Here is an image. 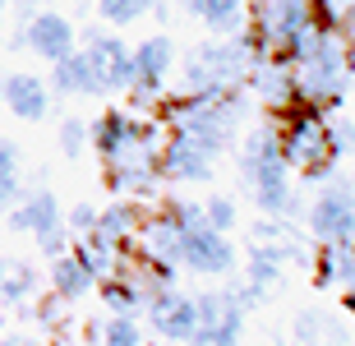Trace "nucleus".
I'll list each match as a JSON object with an SVG mask.
<instances>
[{
	"mask_svg": "<svg viewBox=\"0 0 355 346\" xmlns=\"http://www.w3.org/2000/svg\"><path fill=\"white\" fill-rule=\"evenodd\" d=\"M332 286L342 291L346 309H355V240L337 245V268H332Z\"/></svg>",
	"mask_w": 355,
	"mask_h": 346,
	"instance_id": "nucleus-25",
	"label": "nucleus"
},
{
	"mask_svg": "<svg viewBox=\"0 0 355 346\" xmlns=\"http://www.w3.org/2000/svg\"><path fill=\"white\" fill-rule=\"evenodd\" d=\"M102 346H144V333L134 314H116L111 323H102Z\"/></svg>",
	"mask_w": 355,
	"mask_h": 346,
	"instance_id": "nucleus-28",
	"label": "nucleus"
},
{
	"mask_svg": "<svg viewBox=\"0 0 355 346\" xmlns=\"http://www.w3.org/2000/svg\"><path fill=\"white\" fill-rule=\"evenodd\" d=\"M245 175H250L254 185V203L263 208L268 217H286L295 208V194H291V166L282 157V139L277 130H259L250 134V144H245Z\"/></svg>",
	"mask_w": 355,
	"mask_h": 346,
	"instance_id": "nucleus-7",
	"label": "nucleus"
},
{
	"mask_svg": "<svg viewBox=\"0 0 355 346\" xmlns=\"http://www.w3.org/2000/svg\"><path fill=\"white\" fill-rule=\"evenodd\" d=\"M0 171H19V148L10 139H0Z\"/></svg>",
	"mask_w": 355,
	"mask_h": 346,
	"instance_id": "nucleus-36",
	"label": "nucleus"
},
{
	"mask_svg": "<svg viewBox=\"0 0 355 346\" xmlns=\"http://www.w3.org/2000/svg\"><path fill=\"white\" fill-rule=\"evenodd\" d=\"M240 328H245V314H240L236 291L194 295V333H189V346H236Z\"/></svg>",
	"mask_w": 355,
	"mask_h": 346,
	"instance_id": "nucleus-8",
	"label": "nucleus"
},
{
	"mask_svg": "<svg viewBox=\"0 0 355 346\" xmlns=\"http://www.w3.org/2000/svg\"><path fill=\"white\" fill-rule=\"evenodd\" d=\"M28 291H33V268H24V263H5L0 268V295H5L10 305H19Z\"/></svg>",
	"mask_w": 355,
	"mask_h": 346,
	"instance_id": "nucleus-27",
	"label": "nucleus"
},
{
	"mask_svg": "<svg viewBox=\"0 0 355 346\" xmlns=\"http://www.w3.org/2000/svg\"><path fill=\"white\" fill-rule=\"evenodd\" d=\"M250 69H254V42L236 33V37L198 46L184 60V88H189V97H222L236 93V83L250 79Z\"/></svg>",
	"mask_w": 355,
	"mask_h": 346,
	"instance_id": "nucleus-3",
	"label": "nucleus"
},
{
	"mask_svg": "<svg viewBox=\"0 0 355 346\" xmlns=\"http://www.w3.org/2000/svg\"><path fill=\"white\" fill-rule=\"evenodd\" d=\"M318 5V19H323V24H351L355 19V0H314Z\"/></svg>",
	"mask_w": 355,
	"mask_h": 346,
	"instance_id": "nucleus-33",
	"label": "nucleus"
},
{
	"mask_svg": "<svg viewBox=\"0 0 355 346\" xmlns=\"http://www.w3.org/2000/svg\"><path fill=\"white\" fill-rule=\"evenodd\" d=\"M19 199V171H0V208Z\"/></svg>",
	"mask_w": 355,
	"mask_h": 346,
	"instance_id": "nucleus-35",
	"label": "nucleus"
},
{
	"mask_svg": "<svg viewBox=\"0 0 355 346\" xmlns=\"http://www.w3.org/2000/svg\"><path fill=\"white\" fill-rule=\"evenodd\" d=\"M309 231L318 236V245H351L355 240V194L342 185L323 189L309 208Z\"/></svg>",
	"mask_w": 355,
	"mask_h": 346,
	"instance_id": "nucleus-10",
	"label": "nucleus"
},
{
	"mask_svg": "<svg viewBox=\"0 0 355 346\" xmlns=\"http://www.w3.org/2000/svg\"><path fill=\"white\" fill-rule=\"evenodd\" d=\"M92 282H97V273H92L88 263H83V254H55V263H51V286L60 300H79V295L92 291Z\"/></svg>",
	"mask_w": 355,
	"mask_h": 346,
	"instance_id": "nucleus-22",
	"label": "nucleus"
},
{
	"mask_svg": "<svg viewBox=\"0 0 355 346\" xmlns=\"http://www.w3.org/2000/svg\"><path fill=\"white\" fill-rule=\"evenodd\" d=\"M318 342H323V319L318 314H300V319L291 323L286 346H318Z\"/></svg>",
	"mask_w": 355,
	"mask_h": 346,
	"instance_id": "nucleus-32",
	"label": "nucleus"
},
{
	"mask_svg": "<svg viewBox=\"0 0 355 346\" xmlns=\"http://www.w3.org/2000/svg\"><path fill=\"white\" fill-rule=\"evenodd\" d=\"M10 227L14 231H28V236L37 240L46 254H65V222H60V203H55L46 189L28 194V199L14 208Z\"/></svg>",
	"mask_w": 355,
	"mask_h": 346,
	"instance_id": "nucleus-9",
	"label": "nucleus"
},
{
	"mask_svg": "<svg viewBox=\"0 0 355 346\" xmlns=\"http://www.w3.org/2000/svg\"><path fill=\"white\" fill-rule=\"evenodd\" d=\"M184 10L194 14L203 28H212V33H226V37H236V33H245V19H250V0H184Z\"/></svg>",
	"mask_w": 355,
	"mask_h": 346,
	"instance_id": "nucleus-19",
	"label": "nucleus"
},
{
	"mask_svg": "<svg viewBox=\"0 0 355 346\" xmlns=\"http://www.w3.org/2000/svg\"><path fill=\"white\" fill-rule=\"evenodd\" d=\"M250 79H254V88H259V97H263L272 111H282V107H300L295 102V83H291V69H286V60H263V65H254L250 69Z\"/></svg>",
	"mask_w": 355,
	"mask_h": 346,
	"instance_id": "nucleus-21",
	"label": "nucleus"
},
{
	"mask_svg": "<svg viewBox=\"0 0 355 346\" xmlns=\"http://www.w3.org/2000/svg\"><path fill=\"white\" fill-rule=\"evenodd\" d=\"M250 254H268V259H277V263L286 268L295 259H304V245L295 240V231L286 222H259L250 231Z\"/></svg>",
	"mask_w": 355,
	"mask_h": 346,
	"instance_id": "nucleus-20",
	"label": "nucleus"
},
{
	"mask_svg": "<svg viewBox=\"0 0 355 346\" xmlns=\"http://www.w3.org/2000/svg\"><path fill=\"white\" fill-rule=\"evenodd\" d=\"M51 88H55V93H65V97L102 93V88H97V74H92L88 60H83V51H69V55L55 60V65H51Z\"/></svg>",
	"mask_w": 355,
	"mask_h": 346,
	"instance_id": "nucleus-23",
	"label": "nucleus"
},
{
	"mask_svg": "<svg viewBox=\"0 0 355 346\" xmlns=\"http://www.w3.org/2000/svg\"><path fill=\"white\" fill-rule=\"evenodd\" d=\"M291 83H295V102L300 107H337L346 83L355 74V46L342 24H314L300 37V46L286 55Z\"/></svg>",
	"mask_w": 355,
	"mask_h": 346,
	"instance_id": "nucleus-1",
	"label": "nucleus"
},
{
	"mask_svg": "<svg viewBox=\"0 0 355 346\" xmlns=\"http://www.w3.org/2000/svg\"><path fill=\"white\" fill-rule=\"evenodd\" d=\"M212 157L198 144H189L184 134H166L162 139V175L171 180H208Z\"/></svg>",
	"mask_w": 355,
	"mask_h": 346,
	"instance_id": "nucleus-17",
	"label": "nucleus"
},
{
	"mask_svg": "<svg viewBox=\"0 0 355 346\" xmlns=\"http://www.w3.org/2000/svg\"><path fill=\"white\" fill-rule=\"evenodd\" d=\"M180 263L203 273V277H222V273H231V263H236V250H231L226 231H212L208 222H194L180 240Z\"/></svg>",
	"mask_w": 355,
	"mask_h": 346,
	"instance_id": "nucleus-12",
	"label": "nucleus"
},
{
	"mask_svg": "<svg viewBox=\"0 0 355 346\" xmlns=\"http://www.w3.org/2000/svg\"><path fill=\"white\" fill-rule=\"evenodd\" d=\"M102 300L116 309V314H139V309H144V300H139V295H134L120 277H106L102 282Z\"/></svg>",
	"mask_w": 355,
	"mask_h": 346,
	"instance_id": "nucleus-29",
	"label": "nucleus"
},
{
	"mask_svg": "<svg viewBox=\"0 0 355 346\" xmlns=\"http://www.w3.org/2000/svg\"><path fill=\"white\" fill-rule=\"evenodd\" d=\"M0 10H5V5H0Z\"/></svg>",
	"mask_w": 355,
	"mask_h": 346,
	"instance_id": "nucleus-40",
	"label": "nucleus"
},
{
	"mask_svg": "<svg viewBox=\"0 0 355 346\" xmlns=\"http://www.w3.org/2000/svg\"><path fill=\"white\" fill-rule=\"evenodd\" d=\"M130 65H134L130 93L139 97V102H148V97L166 83V74H171V37H144L130 51Z\"/></svg>",
	"mask_w": 355,
	"mask_h": 346,
	"instance_id": "nucleus-15",
	"label": "nucleus"
},
{
	"mask_svg": "<svg viewBox=\"0 0 355 346\" xmlns=\"http://www.w3.org/2000/svg\"><path fill=\"white\" fill-rule=\"evenodd\" d=\"M148 10H153V0H97V14H102L106 24H116V28L144 19Z\"/></svg>",
	"mask_w": 355,
	"mask_h": 346,
	"instance_id": "nucleus-26",
	"label": "nucleus"
},
{
	"mask_svg": "<svg viewBox=\"0 0 355 346\" xmlns=\"http://www.w3.org/2000/svg\"><path fill=\"white\" fill-rule=\"evenodd\" d=\"M139 222H144V213H139L134 203H116V208L97 213V231H102V236H111V240H120V245H134Z\"/></svg>",
	"mask_w": 355,
	"mask_h": 346,
	"instance_id": "nucleus-24",
	"label": "nucleus"
},
{
	"mask_svg": "<svg viewBox=\"0 0 355 346\" xmlns=\"http://www.w3.org/2000/svg\"><path fill=\"white\" fill-rule=\"evenodd\" d=\"M148 323L166 342H189V333H194V295H184V291L153 295L148 300Z\"/></svg>",
	"mask_w": 355,
	"mask_h": 346,
	"instance_id": "nucleus-16",
	"label": "nucleus"
},
{
	"mask_svg": "<svg viewBox=\"0 0 355 346\" xmlns=\"http://www.w3.org/2000/svg\"><path fill=\"white\" fill-rule=\"evenodd\" d=\"M282 139V157H286L291 171L300 175H328L332 162H337V134H332V120L314 107H295L286 116V125L277 130Z\"/></svg>",
	"mask_w": 355,
	"mask_h": 346,
	"instance_id": "nucleus-5",
	"label": "nucleus"
},
{
	"mask_svg": "<svg viewBox=\"0 0 355 346\" xmlns=\"http://www.w3.org/2000/svg\"><path fill=\"white\" fill-rule=\"evenodd\" d=\"M0 111H5V97H0Z\"/></svg>",
	"mask_w": 355,
	"mask_h": 346,
	"instance_id": "nucleus-38",
	"label": "nucleus"
},
{
	"mask_svg": "<svg viewBox=\"0 0 355 346\" xmlns=\"http://www.w3.org/2000/svg\"><path fill=\"white\" fill-rule=\"evenodd\" d=\"M92 227H97V213H92L88 203H79V208L69 213V231H74V236H88Z\"/></svg>",
	"mask_w": 355,
	"mask_h": 346,
	"instance_id": "nucleus-34",
	"label": "nucleus"
},
{
	"mask_svg": "<svg viewBox=\"0 0 355 346\" xmlns=\"http://www.w3.org/2000/svg\"><path fill=\"white\" fill-rule=\"evenodd\" d=\"M162 139L166 134L157 125H148L139 116H125V111H106L92 125V144L102 153L106 185L116 189V194L148 189L162 175Z\"/></svg>",
	"mask_w": 355,
	"mask_h": 346,
	"instance_id": "nucleus-2",
	"label": "nucleus"
},
{
	"mask_svg": "<svg viewBox=\"0 0 355 346\" xmlns=\"http://www.w3.org/2000/svg\"><path fill=\"white\" fill-rule=\"evenodd\" d=\"M0 5H5V0H0Z\"/></svg>",
	"mask_w": 355,
	"mask_h": 346,
	"instance_id": "nucleus-39",
	"label": "nucleus"
},
{
	"mask_svg": "<svg viewBox=\"0 0 355 346\" xmlns=\"http://www.w3.org/2000/svg\"><path fill=\"white\" fill-rule=\"evenodd\" d=\"M88 69L97 74V88L102 93H120V88H130L134 83V65H130V46L111 33H92L88 42L79 46Z\"/></svg>",
	"mask_w": 355,
	"mask_h": 346,
	"instance_id": "nucleus-11",
	"label": "nucleus"
},
{
	"mask_svg": "<svg viewBox=\"0 0 355 346\" xmlns=\"http://www.w3.org/2000/svg\"><path fill=\"white\" fill-rule=\"evenodd\" d=\"M0 97H5V111L19 120H42L46 107H51V93H46V83L37 74H10L0 83Z\"/></svg>",
	"mask_w": 355,
	"mask_h": 346,
	"instance_id": "nucleus-18",
	"label": "nucleus"
},
{
	"mask_svg": "<svg viewBox=\"0 0 355 346\" xmlns=\"http://www.w3.org/2000/svg\"><path fill=\"white\" fill-rule=\"evenodd\" d=\"M19 42H24L33 55H42V60H60V55L69 51H79V33H74V24H69L65 14H51V10H42L28 19V28L19 33Z\"/></svg>",
	"mask_w": 355,
	"mask_h": 346,
	"instance_id": "nucleus-14",
	"label": "nucleus"
},
{
	"mask_svg": "<svg viewBox=\"0 0 355 346\" xmlns=\"http://www.w3.org/2000/svg\"><path fill=\"white\" fill-rule=\"evenodd\" d=\"M166 130L184 134L189 144H198L208 157H217L231 139H236V97H184V102H171L166 107Z\"/></svg>",
	"mask_w": 355,
	"mask_h": 346,
	"instance_id": "nucleus-6",
	"label": "nucleus"
},
{
	"mask_svg": "<svg viewBox=\"0 0 355 346\" xmlns=\"http://www.w3.org/2000/svg\"><path fill=\"white\" fill-rule=\"evenodd\" d=\"M318 19L314 0H250V42L263 60H286Z\"/></svg>",
	"mask_w": 355,
	"mask_h": 346,
	"instance_id": "nucleus-4",
	"label": "nucleus"
},
{
	"mask_svg": "<svg viewBox=\"0 0 355 346\" xmlns=\"http://www.w3.org/2000/svg\"><path fill=\"white\" fill-rule=\"evenodd\" d=\"M203 222H208L212 231H231L236 227V203L226 199V194H212V199L203 203Z\"/></svg>",
	"mask_w": 355,
	"mask_h": 346,
	"instance_id": "nucleus-30",
	"label": "nucleus"
},
{
	"mask_svg": "<svg viewBox=\"0 0 355 346\" xmlns=\"http://www.w3.org/2000/svg\"><path fill=\"white\" fill-rule=\"evenodd\" d=\"M180 240H184V231L175 227L171 217H166V208H162V213H153V217L144 213L130 250L139 254V259H148V263H157L162 273H171V268L180 263Z\"/></svg>",
	"mask_w": 355,
	"mask_h": 346,
	"instance_id": "nucleus-13",
	"label": "nucleus"
},
{
	"mask_svg": "<svg viewBox=\"0 0 355 346\" xmlns=\"http://www.w3.org/2000/svg\"><path fill=\"white\" fill-rule=\"evenodd\" d=\"M92 139V125H83V120H60V153L65 157H79L83 148H88Z\"/></svg>",
	"mask_w": 355,
	"mask_h": 346,
	"instance_id": "nucleus-31",
	"label": "nucleus"
},
{
	"mask_svg": "<svg viewBox=\"0 0 355 346\" xmlns=\"http://www.w3.org/2000/svg\"><path fill=\"white\" fill-rule=\"evenodd\" d=\"M351 28H355V19H351ZM351 46H355V37H351Z\"/></svg>",
	"mask_w": 355,
	"mask_h": 346,
	"instance_id": "nucleus-37",
	"label": "nucleus"
}]
</instances>
